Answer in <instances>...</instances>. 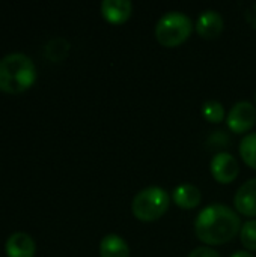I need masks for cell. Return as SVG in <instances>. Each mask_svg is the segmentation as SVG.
Masks as SVG:
<instances>
[{
  "label": "cell",
  "mask_w": 256,
  "mask_h": 257,
  "mask_svg": "<svg viewBox=\"0 0 256 257\" xmlns=\"http://www.w3.org/2000/svg\"><path fill=\"white\" fill-rule=\"evenodd\" d=\"M202 116L205 120L211 123H220L225 120V108L223 104L214 99L205 101L202 104Z\"/></svg>",
  "instance_id": "14"
},
{
  "label": "cell",
  "mask_w": 256,
  "mask_h": 257,
  "mask_svg": "<svg viewBox=\"0 0 256 257\" xmlns=\"http://www.w3.org/2000/svg\"><path fill=\"white\" fill-rule=\"evenodd\" d=\"M238 152H240L243 163L247 167L256 170V133L246 134L243 137L238 146Z\"/></svg>",
  "instance_id": "13"
},
{
  "label": "cell",
  "mask_w": 256,
  "mask_h": 257,
  "mask_svg": "<svg viewBox=\"0 0 256 257\" xmlns=\"http://www.w3.org/2000/svg\"><path fill=\"white\" fill-rule=\"evenodd\" d=\"M255 101H256V93H255Z\"/></svg>",
  "instance_id": "19"
},
{
  "label": "cell",
  "mask_w": 256,
  "mask_h": 257,
  "mask_svg": "<svg viewBox=\"0 0 256 257\" xmlns=\"http://www.w3.org/2000/svg\"><path fill=\"white\" fill-rule=\"evenodd\" d=\"M234 206L244 217H256V178L244 182L234 196Z\"/></svg>",
  "instance_id": "8"
},
{
  "label": "cell",
  "mask_w": 256,
  "mask_h": 257,
  "mask_svg": "<svg viewBox=\"0 0 256 257\" xmlns=\"http://www.w3.org/2000/svg\"><path fill=\"white\" fill-rule=\"evenodd\" d=\"M241 230L238 214L223 203H213L204 208L195 220L196 238L211 247L231 242Z\"/></svg>",
  "instance_id": "1"
},
{
  "label": "cell",
  "mask_w": 256,
  "mask_h": 257,
  "mask_svg": "<svg viewBox=\"0 0 256 257\" xmlns=\"http://www.w3.org/2000/svg\"><path fill=\"white\" fill-rule=\"evenodd\" d=\"M193 29L195 24L189 15L180 11H170L158 18L154 33L158 44L167 48H174L186 42L190 38Z\"/></svg>",
  "instance_id": "4"
},
{
  "label": "cell",
  "mask_w": 256,
  "mask_h": 257,
  "mask_svg": "<svg viewBox=\"0 0 256 257\" xmlns=\"http://www.w3.org/2000/svg\"><path fill=\"white\" fill-rule=\"evenodd\" d=\"M231 257H255L250 251H235Z\"/></svg>",
  "instance_id": "18"
},
{
  "label": "cell",
  "mask_w": 256,
  "mask_h": 257,
  "mask_svg": "<svg viewBox=\"0 0 256 257\" xmlns=\"http://www.w3.org/2000/svg\"><path fill=\"white\" fill-rule=\"evenodd\" d=\"M101 14L107 23L121 26L130 20L133 14V3L130 0H104L101 3Z\"/></svg>",
  "instance_id": "9"
},
{
  "label": "cell",
  "mask_w": 256,
  "mask_h": 257,
  "mask_svg": "<svg viewBox=\"0 0 256 257\" xmlns=\"http://www.w3.org/2000/svg\"><path fill=\"white\" fill-rule=\"evenodd\" d=\"M189 257H220V254L210 247H198L189 254Z\"/></svg>",
  "instance_id": "17"
},
{
  "label": "cell",
  "mask_w": 256,
  "mask_h": 257,
  "mask_svg": "<svg viewBox=\"0 0 256 257\" xmlns=\"http://www.w3.org/2000/svg\"><path fill=\"white\" fill-rule=\"evenodd\" d=\"M228 128L234 134H244L249 133L256 123V108L249 101L237 102L226 116Z\"/></svg>",
  "instance_id": "5"
},
{
  "label": "cell",
  "mask_w": 256,
  "mask_h": 257,
  "mask_svg": "<svg viewBox=\"0 0 256 257\" xmlns=\"http://www.w3.org/2000/svg\"><path fill=\"white\" fill-rule=\"evenodd\" d=\"M201 200H202L201 190L192 184H181L172 191V202L178 208L186 211L198 208L201 205Z\"/></svg>",
  "instance_id": "11"
},
{
  "label": "cell",
  "mask_w": 256,
  "mask_h": 257,
  "mask_svg": "<svg viewBox=\"0 0 256 257\" xmlns=\"http://www.w3.org/2000/svg\"><path fill=\"white\" fill-rule=\"evenodd\" d=\"M170 206V196L161 187H148L140 190L133 202L131 212L142 223H152L160 220Z\"/></svg>",
  "instance_id": "3"
},
{
  "label": "cell",
  "mask_w": 256,
  "mask_h": 257,
  "mask_svg": "<svg viewBox=\"0 0 256 257\" xmlns=\"http://www.w3.org/2000/svg\"><path fill=\"white\" fill-rule=\"evenodd\" d=\"M225 21L220 12L214 9H205L199 14L195 23L196 33L204 39H216L222 35Z\"/></svg>",
  "instance_id": "7"
},
{
  "label": "cell",
  "mask_w": 256,
  "mask_h": 257,
  "mask_svg": "<svg viewBox=\"0 0 256 257\" xmlns=\"http://www.w3.org/2000/svg\"><path fill=\"white\" fill-rule=\"evenodd\" d=\"M100 256L130 257V247L122 236L116 233H109L100 242Z\"/></svg>",
  "instance_id": "12"
},
{
  "label": "cell",
  "mask_w": 256,
  "mask_h": 257,
  "mask_svg": "<svg viewBox=\"0 0 256 257\" xmlns=\"http://www.w3.org/2000/svg\"><path fill=\"white\" fill-rule=\"evenodd\" d=\"M240 242L247 251H256V220H249L241 226Z\"/></svg>",
  "instance_id": "16"
},
{
  "label": "cell",
  "mask_w": 256,
  "mask_h": 257,
  "mask_svg": "<svg viewBox=\"0 0 256 257\" xmlns=\"http://www.w3.org/2000/svg\"><path fill=\"white\" fill-rule=\"evenodd\" d=\"M210 170H211L213 178L219 184L226 185V184H232L237 179V176L240 173V164L232 154L219 152L213 157Z\"/></svg>",
  "instance_id": "6"
},
{
  "label": "cell",
  "mask_w": 256,
  "mask_h": 257,
  "mask_svg": "<svg viewBox=\"0 0 256 257\" xmlns=\"http://www.w3.org/2000/svg\"><path fill=\"white\" fill-rule=\"evenodd\" d=\"M35 248V241L24 232L12 233L5 244L8 257H33Z\"/></svg>",
  "instance_id": "10"
},
{
  "label": "cell",
  "mask_w": 256,
  "mask_h": 257,
  "mask_svg": "<svg viewBox=\"0 0 256 257\" xmlns=\"http://www.w3.org/2000/svg\"><path fill=\"white\" fill-rule=\"evenodd\" d=\"M69 50V42L65 41L63 38H56V39H51L47 47H45V56L53 60V62H57V60H62L66 53Z\"/></svg>",
  "instance_id": "15"
},
{
  "label": "cell",
  "mask_w": 256,
  "mask_h": 257,
  "mask_svg": "<svg viewBox=\"0 0 256 257\" xmlns=\"http://www.w3.org/2000/svg\"><path fill=\"white\" fill-rule=\"evenodd\" d=\"M36 78V68L24 53H9L0 59V90L20 93L30 87Z\"/></svg>",
  "instance_id": "2"
}]
</instances>
